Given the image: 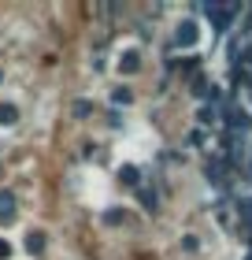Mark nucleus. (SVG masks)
<instances>
[{"label":"nucleus","mask_w":252,"mask_h":260,"mask_svg":"<svg viewBox=\"0 0 252 260\" xmlns=\"http://www.w3.org/2000/svg\"><path fill=\"white\" fill-rule=\"evenodd\" d=\"M137 67H141V52L137 49H130V52L119 56V71H123V75H134Z\"/></svg>","instance_id":"4"},{"label":"nucleus","mask_w":252,"mask_h":260,"mask_svg":"<svg viewBox=\"0 0 252 260\" xmlns=\"http://www.w3.org/2000/svg\"><path fill=\"white\" fill-rule=\"evenodd\" d=\"M204 11H208V19L215 22V30H219V34H223L226 26H230V19L237 15V8H234V4H230V8H219V4H204Z\"/></svg>","instance_id":"1"},{"label":"nucleus","mask_w":252,"mask_h":260,"mask_svg":"<svg viewBox=\"0 0 252 260\" xmlns=\"http://www.w3.org/2000/svg\"><path fill=\"white\" fill-rule=\"evenodd\" d=\"M112 97H115V104H130V101H134V93H130L126 86H119V89L112 93Z\"/></svg>","instance_id":"9"},{"label":"nucleus","mask_w":252,"mask_h":260,"mask_svg":"<svg viewBox=\"0 0 252 260\" xmlns=\"http://www.w3.org/2000/svg\"><path fill=\"white\" fill-rule=\"evenodd\" d=\"M197 38H200V30H197V22H193V19H186L182 26L174 30V45H178V49H193Z\"/></svg>","instance_id":"2"},{"label":"nucleus","mask_w":252,"mask_h":260,"mask_svg":"<svg viewBox=\"0 0 252 260\" xmlns=\"http://www.w3.org/2000/svg\"><path fill=\"white\" fill-rule=\"evenodd\" d=\"M26 253H33V256L45 253V234H41V231H30V234H26Z\"/></svg>","instance_id":"5"},{"label":"nucleus","mask_w":252,"mask_h":260,"mask_svg":"<svg viewBox=\"0 0 252 260\" xmlns=\"http://www.w3.org/2000/svg\"><path fill=\"white\" fill-rule=\"evenodd\" d=\"M119 179H123L126 186H141V171L134 168V164H123V168H119Z\"/></svg>","instance_id":"7"},{"label":"nucleus","mask_w":252,"mask_h":260,"mask_svg":"<svg viewBox=\"0 0 252 260\" xmlns=\"http://www.w3.org/2000/svg\"><path fill=\"white\" fill-rule=\"evenodd\" d=\"M89 112H93L89 101H78V104H75V115H89Z\"/></svg>","instance_id":"10"},{"label":"nucleus","mask_w":252,"mask_h":260,"mask_svg":"<svg viewBox=\"0 0 252 260\" xmlns=\"http://www.w3.org/2000/svg\"><path fill=\"white\" fill-rule=\"evenodd\" d=\"M11 219H15V193L0 190V223H11Z\"/></svg>","instance_id":"3"},{"label":"nucleus","mask_w":252,"mask_h":260,"mask_svg":"<svg viewBox=\"0 0 252 260\" xmlns=\"http://www.w3.org/2000/svg\"><path fill=\"white\" fill-rule=\"evenodd\" d=\"M137 197H141V205H145L149 212H156V208H160V197H156V193L149 190V186H145V182H141V186H137Z\"/></svg>","instance_id":"8"},{"label":"nucleus","mask_w":252,"mask_h":260,"mask_svg":"<svg viewBox=\"0 0 252 260\" xmlns=\"http://www.w3.org/2000/svg\"><path fill=\"white\" fill-rule=\"evenodd\" d=\"M15 119H19V108L11 101H0V126H11Z\"/></svg>","instance_id":"6"},{"label":"nucleus","mask_w":252,"mask_h":260,"mask_svg":"<svg viewBox=\"0 0 252 260\" xmlns=\"http://www.w3.org/2000/svg\"><path fill=\"white\" fill-rule=\"evenodd\" d=\"M8 256H11V245H8L4 238H0V260H8Z\"/></svg>","instance_id":"11"}]
</instances>
